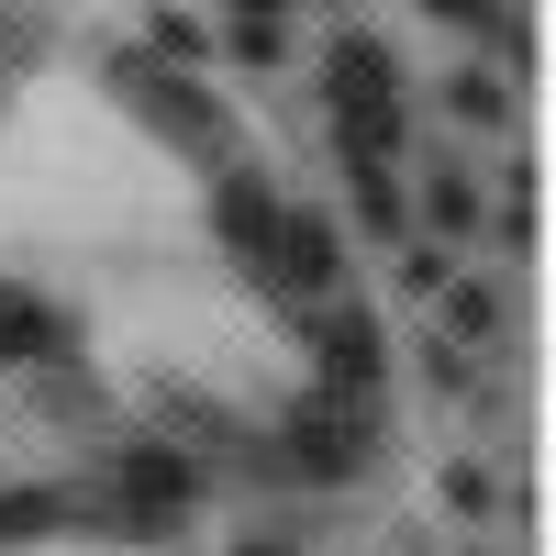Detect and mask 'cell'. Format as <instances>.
<instances>
[{
	"label": "cell",
	"instance_id": "1",
	"mask_svg": "<svg viewBox=\"0 0 556 556\" xmlns=\"http://www.w3.org/2000/svg\"><path fill=\"white\" fill-rule=\"evenodd\" d=\"M323 89H334V134L345 156H390L401 146V78L379 56V34H334V67H323Z\"/></svg>",
	"mask_w": 556,
	"mask_h": 556
},
{
	"label": "cell",
	"instance_id": "2",
	"mask_svg": "<svg viewBox=\"0 0 556 556\" xmlns=\"http://www.w3.org/2000/svg\"><path fill=\"white\" fill-rule=\"evenodd\" d=\"M367 456H379V412H367V401H334V390H323V412L290 424V479H356Z\"/></svg>",
	"mask_w": 556,
	"mask_h": 556
},
{
	"label": "cell",
	"instance_id": "3",
	"mask_svg": "<svg viewBox=\"0 0 556 556\" xmlns=\"http://www.w3.org/2000/svg\"><path fill=\"white\" fill-rule=\"evenodd\" d=\"M112 490H123V513L134 523H178L201 501V468L178 445H134V456H112Z\"/></svg>",
	"mask_w": 556,
	"mask_h": 556
},
{
	"label": "cell",
	"instance_id": "4",
	"mask_svg": "<svg viewBox=\"0 0 556 556\" xmlns=\"http://www.w3.org/2000/svg\"><path fill=\"white\" fill-rule=\"evenodd\" d=\"M323 367H334V379H323L334 401H367V390H379V323H367L356 301L323 312Z\"/></svg>",
	"mask_w": 556,
	"mask_h": 556
},
{
	"label": "cell",
	"instance_id": "5",
	"mask_svg": "<svg viewBox=\"0 0 556 556\" xmlns=\"http://www.w3.org/2000/svg\"><path fill=\"white\" fill-rule=\"evenodd\" d=\"M134 101H146V123H156V134H178L190 156H223V112L201 101L190 78H146V67H134Z\"/></svg>",
	"mask_w": 556,
	"mask_h": 556
},
{
	"label": "cell",
	"instance_id": "6",
	"mask_svg": "<svg viewBox=\"0 0 556 556\" xmlns=\"http://www.w3.org/2000/svg\"><path fill=\"white\" fill-rule=\"evenodd\" d=\"M278 212H290V201H278L267 178H245V167L223 178V235H235V256H256V267H267V245H278Z\"/></svg>",
	"mask_w": 556,
	"mask_h": 556
},
{
	"label": "cell",
	"instance_id": "7",
	"mask_svg": "<svg viewBox=\"0 0 556 556\" xmlns=\"http://www.w3.org/2000/svg\"><path fill=\"white\" fill-rule=\"evenodd\" d=\"M345 190H356V223H367L379 245H401V235H412V201H401L390 156H345Z\"/></svg>",
	"mask_w": 556,
	"mask_h": 556
},
{
	"label": "cell",
	"instance_id": "8",
	"mask_svg": "<svg viewBox=\"0 0 556 556\" xmlns=\"http://www.w3.org/2000/svg\"><path fill=\"white\" fill-rule=\"evenodd\" d=\"M67 345V323L45 312L34 290H0V367H34V356H56Z\"/></svg>",
	"mask_w": 556,
	"mask_h": 556
},
{
	"label": "cell",
	"instance_id": "9",
	"mask_svg": "<svg viewBox=\"0 0 556 556\" xmlns=\"http://www.w3.org/2000/svg\"><path fill=\"white\" fill-rule=\"evenodd\" d=\"M223 45H235L245 67H278V45H290V0H223Z\"/></svg>",
	"mask_w": 556,
	"mask_h": 556
},
{
	"label": "cell",
	"instance_id": "10",
	"mask_svg": "<svg viewBox=\"0 0 556 556\" xmlns=\"http://www.w3.org/2000/svg\"><path fill=\"white\" fill-rule=\"evenodd\" d=\"M424 201H434V235H468V223H479V190H468L456 167H434V178H424Z\"/></svg>",
	"mask_w": 556,
	"mask_h": 556
},
{
	"label": "cell",
	"instance_id": "11",
	"mask_svg": "<svg viewBox=\"0 0 556 556\" xmlns=\"http://www.w3.org/2000/svg\"><path fill=\"white\" fill-rule=\"evenodd\" d=\"M424 12H434V23H456V34H501V45H523V23H501L490 0H424Z\"/></svg>",
	"mask_w": 556,
	"mask_h": 556
},
{
	"label": "cell",
	"instance_id": "12",
	"mask_svg": "<svg viewBox=\"0 0 556 556\" xmlns=\"http://www.w3.org/2000/svg\"><path fill=\"white\" fill-rule=\"evenodd\" d=\"M445 112H456V123H479V134H490V123H513V112H501V89H490V78H456V89H445Z\"/></svg>",
	"mask_w": 556,
	"mask_h": 556
},
{
	"label": "cell",
	"instance_id": "13",
	"mask_svg": "<svg viewBox=\"0 0 556 556\" xmlns=\"http://www.w3.org/2000/svg\"><path fill=\"white\" fill-rule=\"evenodd\" d=\"M146 34H156V56H201V23H178V12H156Z\"/></svg>",
	"mask_w": 556,
	"mask_h": 556
},
{
	"label": "cell",
	"instance_id": "14",
	"mask_svg": "<svg viewBox=\"0 0 556 556\" xmlns=\"http://www.w3.org/2000/svg\"><path fill=\"white\" fill-rule=\"evenodd\" d=\"M245 556H290V545H245Z\"/></svg>",
	"mask_w": 556,
	"mask_h": 556
}]
</instances>
